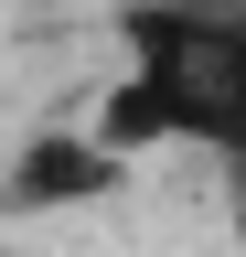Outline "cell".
<instances>
[{"mask_svg":"<svg viewBox=\"0 0 246 257\" xmlns=\"http://www.w3.org/2000/svg\"><path fill=\"white\" fill-rule=\"evenodd\" d=\"M118 161L97 128H33V150H22V172H11V193L33 214H54V204H97V193H118Z\"/></svg>","mask_w":246,"mask_h":257,"instance_id":"obj_2","label":"cell"},{"mask_svg":"<svg viewBox=\"0 0 246 257\" xmlns=\"http://www.w3.org/2000/svg\"><path fill=\"white\" fill-rule=\"evenodd\" d=\"M86 128L118 161L161 150V140L225 161L246 140V22L235 11H193V0H139L129 11V64H118L107 107Z\"/></svg>","mask_w":246,"mask_h":257,"instance_id":"obj_1","label":"cell"},{"mask_svg":"<svg viewBox=\"0 0 246 257\" xmlns=\"http://www.w3.org/2000/svg\"><path fill=\"white\" fill-rule=\"evenodd\" d=\"M225 193H235V204H246V140L225 150Z\"/></svg>","mask_w":246,"mask_h":257,"instance_id":"obj_3","label":"cell"}]
</instances>
